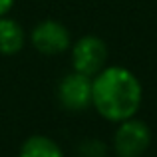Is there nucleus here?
Instances as JSON below:
<instances>
[{"label": "nucleus", "mask_w": 157, "mask_h": 157, "mask_svg": "<svg viewBox=\"0 0 157 157\" xmlns=\"http://www.w3.org/2000/svg\"><path fill=\"white\" fill-rule=\"evenodd\" d=\"M141 100V82L123 66H105L92 78V105L107 121L119 123L133 117Z\"/></svg>", "instance_id": "obj_1"}, {"label": "nucleus", "mask_w": 157, "mask_h": 157, "mask_svg": "<svg viewBox=\"0 0 157 157\" xmlns=\"http://www.w3.org/2000/svg\"><path fill=\"white\" fill-rule=\"evenodd\" d=\"M107 44L100 36H82L72 46V66L74 72L94 78L107 66Z\"/></svg>", "instance_id": "obj_2"}, {"label": "nucleus", "mask_w": 157, "mask_h": 157, "mask_svg": "<svg viewBox=\"0 0 157 157\" xmlns=\"http://www.w3.org/2000/svg\"><path fill=\"white\" fill-rule=\"evenodd\" d=\"M151 129L145 121L129 117L119 121L113 133V151L117 157H141L151 145Z\"/></svg>", "instance_id": "obj_3"}, {"label": "nucleus", "mask_w": 157, "mask_h": 157, "mask_svg": "<svg viewBox=\"0 0 157 157\" xmlns=\"http://www.w3.org/2000/svg\"><path fill=\"white\" fill-rule=\"evenodd\" d=\"M30 42L44 56H56L72 46L70 30L58 20H42L30 32Z\"/></svg>", "instance_id": "obj_4"}, {"label": "nucleus", "mask_w": 157, "mask_h": 157, "mask_svg": "<svg viewBox=\"0 0 157 157\" xmlns=\"http://www.w3.org/2000/svg\"><path fill=\"white\" fill-rule=\"evenodd\" d=\"M58 100L64 109L72 113L88 109L92 105V78L78 72L64 76L58 84Z\"/></svg>", "instance_id": "obj_5"}, {"label": "nucleus", "mask_w": 157, "mask_h": 157, "mask_svg": "<svg viewBox=\"0 0 157 157\" xmlns=\"http://www.w3.org/2000/svg\"><path fill=\"white\" fill-rule=\"evenodd\" d=\"M26 44V32L14 18L0 16V54L14 56Z\"/></svg>", "instance_id": "obj_6"}, {"label": "nucleus", "mask_w": 157, "mask_h": 157, "mask_svg": "<svg viewBox=\"0 0 157 157\" xmlns=\"http://www.w3.org/2000/svg\"><path fill=\"white\" fill-rule=\"evenodd\" d=\"M18 157H64V151L46 135H32L22 143Z\"/></svg>", "instance_id": "obj_7"}, {"label": "nucleus", "mask_w": 157, "mask_h": 157, "mask_svg": "<svg viewBox=\"0 0 157 157\" xmlns=\"http://www.w3.org/2000/svg\"><path fill=\"white\" fill-rule=\"evenodd\" d=\"M82 157H104L105 155V145L100 139H84L78 147Z\"/></svg>", "instance_id": "obj_8"}, {"label": "nucleus", "mask_w": 157, "mask_h": 157, "mask_svg": "<svg viewBox=\"0 0 157 157\" xmlns=\"http://www.w3.org/2000/svg\"><path fill=\"white\" fill-rule=\"evenodd\" d=\"M14 6V0H0V16H6Z\"/></svg>", "instance_id": "obj_9"}]
</instances>
